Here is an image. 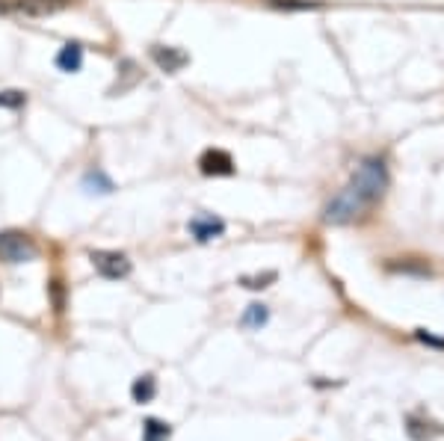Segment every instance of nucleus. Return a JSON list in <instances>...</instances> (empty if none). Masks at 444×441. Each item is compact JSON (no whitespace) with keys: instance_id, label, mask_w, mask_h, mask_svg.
I'll return each instance as SVG.
<instances>
[{"instance_id":"obj_1","label":"nucleus","mask_w":444,"mask_h":441,"mask_svg":"<svg viewBox=\"0 0 444 441\" xmlns=\"http://www.w3.org/2000/svg\"><path fill=\"white\" fill-rule=\"evenodd\" d=\"M367 207H370V202L364 198V193L355 187V184H347V187L326 205V222H332V225L353 222L355 217H362Z\"/></svg>"},{"instance_id":"obj_2","label":"nucleus","mask_w":444,"mask_h":441,"mask_svg":"<svg viewBox=\"0 0 444 441\" xmlns=\"http://www.w3.org/2000/svg\"><path fill=\"white\" fill-rule=\"evenodd\" d=\"M350 184H355V187L364 193V198H367L370 205L379 202L385 187H388V172H385V163L382 160H364L359 166V172L353 175Z\"/></svg>"},{"instance_id":"obj_3","label":"nucleus","mask_w":444,"mask_h":441,"mask_svg":"<svg viewBox=\"0 0 444 441\" xmlns=\"http://www.w3.org/2000/svg\"><path fill=\"white\" fill-rule=\"evenodd\" d=\"M39 255V246L24 231H0V261L4 264H27Z\"/></svg>"},{"instance_id":"obj_4","label":"nucleus","mask_w":444,"mask_h":441,"mask_svg":"<svg viewBox=\"0 0 444 441\" xmlns=\"http://www.w3.org/2000/svg\"><path fill=\"white\" fill-rule=\"evenodd\" d=\"M89 261L95 267V273L104 276V279H125L131 273V261H127V255H122V252H92Z\"/></svg>"},{"instance_id":"obj_5","label":"nucleus","mask_w":444,"mask_h":441,"mask_svg":"<svg viewBox=\"0 0 444 441\" xmlns=\"http://www.w3.org/2000/svg\"><path fill=\"white\" fill-rule=\"evenodd\" d=\"M151 60L160 71H166V75H178V71L190 63V53L181 51V48H169V45H151Z\"/></svg>"},{"instance_id":"obj_6","label":"nucleus","mask_w":444,"mask_h":441,"mask_svg":"<svg viewBox=\"0 0 444 441\" xmlns=\"http://www.w3.org/2000/svg\"><path fill=\"white\" fill-rule=\"evenodd\" d=\"M198 169H202V175H234V160L228 151L208 148L198 158Z\"/></svg>"},{"instance_id":"obj_7","label":"nucleus","mask_w":444,"mask_h":441,"mask_svg":"<svg viewBox=\"0 0 444 441\" xmlns=\"http://www.w3.org/2000/svg\"><path fill=\"white\" fill-rule=\"evenodd\" d=\"M187 229H190V234L198 240V243H208V240L222 237V234H225V222H222V219H217V217H210V213H202V217L190 219Z\"/></svg>"},{"instance_id":"obj_8","label":"nucleus","mask_w":444,"mask_h":441,"mask_svg":"<svg viewBox=\"0 0 444 441\" xmlns=\"http://www.w3.org/2000/svg\"><path fill=\"white\" fill-rule=\"evenodd\" d=\"M71 0H15L12 9L24 12V15H51V12L68 6Z\"/></svg>"},{"instance_id":"obj_9","label":"nucleus","mask_w":444,"mask_h":441,"mask_svg":"<svg viewBox=\"0 0 444 441\" xmlns=\"http://www.w3.org/2000/svg\"><path fill=\"white\" fill-rule=\"evenodd\" d=\"M80 63H83V48L77 45V41H68V45H63L60 53H56V68L68 71V75L80 71Z\"/></svg>"},{"instance_id":"obj_10","label":"nucleus","mask_w":444,"mask_h":441,"mask_svg":"<svg viewBox=\"0 0 444 441\" xmlns=\"http://www.w3.org/2000/svg\"><path fill=\"white\" fill-rule=\"evenodd\" d=\"M119 68H122V77H125V80H122V83H116V87L110 89V95H113V98H116V95H125L127 89H134L137 83L142 80V71L137 68V63H134V60H125Z\"/></svg>"},{"instance_id":"obj_11","label":"nucleus","mask_w":444,"mask_h":441,"mask_svg":"<svg viewBox=\"0 0 444 441\" xmlns=\"http://www.w3.org/2000/svg\"><path fill=\"white\" fill-rule=\"evenodd\" d=\"M154 394H157V379H154V376H139V379H134L131 397H134L137 403H148Z\"/></svg>"},{"instance_id":"obj_12","label":"nucleus","mask_w":444,"mask_h":441,"mask_svg":"<svg viewBox=\"0 0 444 441\" xmlns=\"http://www.w3.org/2000/svg\"><path fill=\"white\" fill-rule=\"evenodd\" d=\"M172 435V426L157 421V418H148L142 423V441H166Z\"/></svg>"},{"instance_id":"obj_13","label":"nucleus","mask_w":444,"mask_h":441,"mask_svg":"<svg viewBox=\"0 0 444 441\" xmlns=\"http://www.w3.org/2000/svg\"><path fill=\"white\" fill-rule=\"evenodd\" d=\"M83 187L92 193V187H98L95 193H113V181L101 172V169H92V172H86V178H83Z\"/></svg>"},{"instance_id":"obj_14","label":"nucleus","mask_w":444,"mask_h":441,"mask_svg":"<svg viewBox=\"0 0 444 441\" xmlns=\"http://www.w3.org/2000/svg\"><path fill=\"white\" fill-rule=\"evenodd\" d=\"M269 317V311L267 305H249L246 308V314H243V326H249V329H255V326H264Z\"/></svg>"},{"instance_id":"obj_15","label":"nucleus","mask_w":444,"mask_h":441,"mask_svg":"<svg viewBox=\"0 0 444 441\" xmlns=\"http://www.w3.org/2000/svg\"><path fill=\"white\" fill-rule=\"evenodd\" d=\"M27 104V95L18 92V89H6V92H0V107H6V110H18Z\"/></svg>"},{"instance_id":"obj_16","label":"nucleus","mask_w":444,"mask_h":441,"mask_svg":"<svg viewBox=\"0 0 444 441\" xmlns=\"http://www.w3.org/2000/svg\"><path fill=\"white\" fill-rule=\"evenodd\" d=\"M267 4H273V6H279V9H296V12L320 9V4H314V0H267Z\"/></svg>"},{"instance_id":"obj_17","label":"nucleus","mask_w":444,"mask_h":441,"mask_svg":"<svg viewBox=\"0 0 444 441\" xmlns=\"http://www.w3.org/2000/svg\"><path fill=\"white\" fill-rule=\"evenodd\" d=\"M269 281H276V273H264V276H246V279H240V284H243V288H249V290L269 288Z\"/></svg>"},{"instance_id":"obj_18","label":"nucleus","mask_w":444,"mask_h":441,"mask_svg":"<svg viewBox=\"0 0 444 441\" xmlns=\"http://www.w3.org/2000/svg\"><path fill=\"white\" fill-rule=\"evenodd\" d=\"M53 300H56V311H63V293H60V281H53Z\"/></svg>"}]
</instances>
